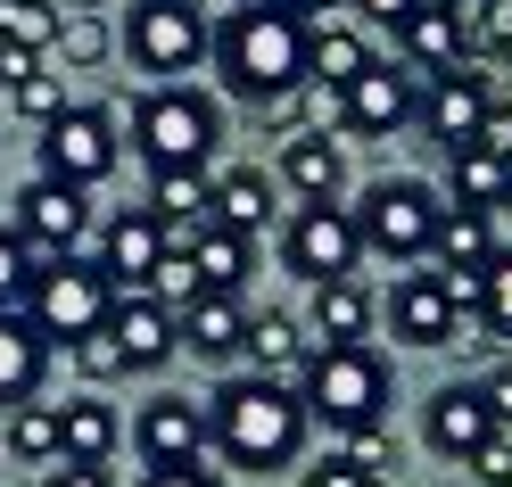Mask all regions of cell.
Listing matches in <instances>:
<instances>
[{"mask_svg": "<svg viewBox=\"0 0 512 487\" xmlns=\"http://www.w3.org/2000/svg\"><path fill=\"white\" fill-rule=\"evenodd\" d=\"M207 446L223 454L232 471H281L298 463L306 446V405L298 388H273V380H223L207 397Z\"/></svg>", "mask_w": 512, "mask_h": 487, "instance_id": "cell-1", "label": "cell"}, {"mask_svg": "<svg viewBox=\"0 0 512 487\" xmlns=\"http://www.w3.org/2000/svg\"><path fill=\"white\" fill-rule=\"evenodd\" d=\"M215 67L223 83L240 91V100L256 108H273V100H290V91L306 83V17H290L281 0H256V9H232L215 25Z\"/></svg>", "mask_w": 512, "mask_h": 487, "instance_id": "cell-2", "label": "cell"}, {"mask_svg": "<svg viewBox=\"0 0 512 487\" xmlns=\"http://www.w3.org/2000/svg\"><path fill=\"white\" fill-rule=\"evenodd\" d=\"M133 149H141L149 174H166V166H199L207 174V157L223 149V108L207 100V91L157 83L149 100L133 108Z\"/></svg>", "mask_w": 512, "mask_h": 487, "instance_id": "cell-3", "label": "cell"}, {"mask_svg": "<svg viewBox=\"0 0 512 487\" xmlns=\"http://www.w3.org/2000/svg\"><path fill=\"white\" fill-rule=\"evenodd\" d=\"M298 405H306V421H331V438L372 430L389 413V364L372 347H323L306 364V380H298Z\"/></svg>", "mask_w": 512, "mask_h": 487, "instance_id": "cell-4", "label": "cell"}, {"mask_svg": "<svg viewBox=\"0 0 512 487\" xmlns=\"http://www.w3.org/2000/svg\"><path fill=\"white\" fill-rule=\"evenodd\" d=\"M438 223H446V207H438V190L430 182H372L364 190V207H356V232H364V248H380V256H397V265H413V256H430L438 248Z\"/></svg>", "mask_w": 512, "mask_h": 487, "instance_id": "cell-5", "label": "cell"}, {"mask_svg": "<svg viewBox=\"0 0 512 487\" xmlns=\"http://www.w3.org/2000/svg\"><path fill=\"white\" fill-rule=\"evenodd\" d=\"M215 50L207 34V9H190V0H133V17H124V58H133L141 75H190L199 58Z\"/></svg>", "mask_w": 512, "mask_h": 487, "instance_id": "cell-6", "label": "cell"}, {"mask_svg": "<svg viewBox=\"0 0 512 487\" xmlns=\"http://www.w3.org/2000/svg\"><path fill=\"white\" fill-rule=\"evenodd\" d=\"M108 306H116L108 273H100V265H75V256L42 265V273H34V298H25L34 331H42V339H67V347H75L83 331H100V322H108Z\"/></svg>", "mask_w": 512, "mask_h": 487, "instance_id": "cell-7", "label": "cell"}, {"mask_svg": "<svg viewBox=\"0 0 512 487\" xmlns=\"http://www.w3.org/2000/svg\"><path fill=\"white\" fill-rule=\"evenodd\" d=\"M42 174L67 182V190H91L116 174V116L108 108H67L58 124H42Z\"/></svg>", "mask_w": 512, "mask_h": 487, "instance_id": "cell-8", "label": "cell"}, {"mask_svg": "<svg viewBox=\"0 0 512 487\" xmlns=\"http://www.w3.org/2000/svg\"><path fill=\"white\" fill-rule=\"evenodd\" d=\"M281 256H290V273H306V281H356V256H364L356 207H298L290 232H281Z\"/></svg>", "mask_w": 512, "mask_h": 487, "instance_id": "cell-9", "label": "cell"}, {"mask_svg": "<svg viewBox=\"0 0 512 487\" xmlns=\"http://www.w3.org/2000/svg\"><path fill=\"white\" fill-rule=\"evenodd\" d=\"M405 116H422V91L397 58H372L347 91H331V124H347V133H397Z\"/></svg>", "mask_w": 512, "mask_h": 487, "instance_id": "cell-10", "label": "cell"}, {"mask_svg": "<svg viewBox=\"0 0 512 487\" xmlns=\"http://www.w3.org/2000/svg\"><path fill=\"white\" fill-rule=\"evenodd\" d=\"M83 223H91V207H83V190H67V182H25L17 190V223L9 232L42 256V265H58V256H75V240H83Z\"/></svg>", "mask_w": 512, "mask_h": 487, "instance_id": "cell-11", "label": "cell"}, {"mask_svg": "<svg viewBox=\"0 0 512 487\" xmlns=\"http://www.w3.org/2000/svg\"><path fill=\"white\" fill-rule=\"evenodd\" d=\"M166 256H174V232H166L149 207H124V215L108 223V240H100V273H108L116 298H141Z\"/></svg>", "mask_w": 512, "mask_h": 487, "instance_id": "cell-12", "label": "cell"}, {"mask_svg": "<svg viewBox=\"0 0 512 487\" xmlns=\"http://www.w3.org/2000/svg\"><path fill=\"white\" fill-rule=\"evenodd\" d=\"M422 430H430V446L446 454V463H479V454L496 446L504 421L488 413V397H479V388H438L430 413H422Z\"/></svg>", "mask_w": 512, "mask_h": 487, "instance_id": "cell-13", "label": "cell"}, {"mask_svg": "<svg viewBox=\"0 0 512 487\" xmlns=\"http://www.w3.org/2000/svg\"><path fill=\"white\" fill-rule=\"evenodd\" d=\"M488 108H496V83L463 67V75H438V83H430L422 124H430V141L463 149V141H479V133H488Z\"/></svg>", "mask_w": 512, "mask_h": 487, "instance_id": "cell-14", "label": "cell"}, {"mask_svg": "<svg viewBox=\"0 0 512 487\" xmlns=\"http://www.w3.org/2000/svg\"><path fill=\"white\" fill-rule=\"evenodd\" d=\"M133 446L149 454V471L157 463H199V454H207V413L190 397H149L133 413Z\"/></svg>", "mask_w": 512, "mask_h": 487, "instance_id": "cell-15", "label": "cell"}, {"mask_svg": "<svg viewBox=\"0 0 512 487\" xmlns=\"http://www.w3.org/2000/svg\"><path fill=\"white\" fill-rule=\"evenodd\" d=\"M397 50L413 58V67H430V75H463V58H471V9H438V0H422V9L397 25Z\"/></svg>", "mask_w": 512, "mask_h": 487, "instance_id": "cell-16", "label": "cell"}, {"mask_svg": "<svg viewBox=\"0 0 512 487\" xmlns=\"http://www.w3.org/2000/svg\"><path fill=\"white\" fill-rule=\"evenodd\" d=\"M108 331H116V347H124V364H133V372H157V364L182 347L174 306H157L149 289H141V298H116V306H108Z\"/></svg>", "mask_w": 512, "mask_h": 487, "instance_id": "cell-17", "label": "cell"}, {"mask_svg": "<svg viewBox=\"0 0 512 487\" xmlns=\"http://www.w3.org/2000/svg\"><path fill=\"white\" fill-rule=\"evenodd\" d=\"M389 322H397V339H405V347H446V339L463 331V314L446 306L438 273H405V281L389 289Z\"/></svg>", "mask_w": 512, "mask_h": 487, "instance_id": "cell-18", "label": "cell"}, {"mask_svg": "<svg viewBox=\"0 0 512 487\" xmlns=\"http://www.w3.org/2000/svg\"><path fill=\"white\" fill-rule=\"evenodd\" d=\"M50 372V339L34 331V314H17V306H0V405H34V388Z\"/></svg>", "mask_w": 512, "mask_h": 487, "instance_id": "cell-19", "label": "cell"}, {"mask_svg": "<svg viewBox=\"0 0 512 487\" xmlns=\"http://www.w3.org/2000/svg\"><path fill=\"white\" fill-rule=\"evenodd\" d=\"M446 190H455V207L496 215V207H512V157H504V149H488V141L446 149Z\"/></svg>", "mask_w": 512, "mask_h": 487, "instance_id": "cell-20", "label": "cell"}, {"mask_svg": "<svg viewBox=\"0 0 512 487\" xmlns=\"http://www.w3.org/2000/svg\"><path fill=\"white\" fill-rule=\"evenodd\" d=\"M281 182H290L306 207H339V182H347L339 141L331 133H290V141H281Z\"/></svg>", "mask_w": 512, "mask_h": 487, "instance_id": "cell-21", "label": "cell"}, {"mask_svg": "<svg viewBox=\"0 0 512 487\" xmlns=\"http://www.w3.org/2000/svg\"><path fill=\"white\" fill-rule=\"evenodd\" d=\"M174 331H182V347L190 355H240V339H248V314H240V298H223V289H199L182 314H174Z\"/></svg>", "mask_w": 512, "mask_h": 487, "instance_id": "cell-22", "label": "cell"}, {"mask_svg": "<svg viewBox=\"0 0 512 487\" xmlns=\"http://www.w3.org/2000/svg\"><path fill=\"white\" fill-rule=\"evenodd\" d=\"M207 223H223V232H240L256 240L273 223V182L256 174V166H232V174H215V199H207Z\"/></svg>", "mask_w": 512, "mask_h": 487, "instance_id": "cell-23", "label": "cell"}, {"mask_svg": "<svg viewBox=\"0 0 512 487\" xmlns=\"http://www.w3.org/2000/svg\"><path fill=\"white\" fill-rule=\"evenodd\" d=\"M182 256L199 265V289H223V298H240L248 281V240L223 232V223H199V232H182Z\"/></svg>", "mask_w": 512, "mask_h": 487, "instance_id": "cell-24", "label": "cell"}, {"mask_svg": "<svg viewBox=\"0 0 512 487\" xmlns=\"http://www.w3.org/2000/svg\"><path fill=\"white\" fill-rule=\"evenodd\" d=\"M207 199H215V182L199 166H166V174H149V215L166 223V232H199L207 223Z\"/></svg>", "mask_w": 512, "mask_h": 487, "instance_id": "cell-25", "label": "cell"}, {"mask_svg": "<svg viewBox=\"0 0 512 487\" xmlns=\"http://www.w3.org/2000/svg\"><path fill=\"white\" fill-rule=\"evenodd\" d=\"M240 347H248V364H256V380H273V388H290V380H306V364H298V322H290V314H256Z\"/></svg>", "mask_w": 512, "mask_h": 487, "instance_id": "cell-26", "label": "cell"}, {"mask_svg": "<svg viewBox=\"0 0 512 487\" xmlns=\"http://www.w3.org/2000/svg\"><path fill=\"white\" fill-rule=\"evenodd\" d=\"M108 446H116V413L100 397L58 405V463H108Z\"/></svg>", "mask_w": 512, "mask_h": 487, "instance_id": "cell-27", "label": "cell"}, {"mask_svg": "<svg viewBox=\"0 0 512 487\" xmlns=\"http://www.w3.org/2000/svg\"><path fill=\"white\" fill-rule=\"evenodd\" d=\"M364 322H372L364 281H314V331H323V347H364Z\"/></svg>", "mask_w": 512, "mask_h": 487, "instance_id": "cell-28", "label": "cell"}, {"mask_svg": "<svg viewBox=\"0 0 512 487\" xmlns=\"http://www.w3.org/2000/svg\"><path fill=\"white\" fill-rule=\"evenodd\" d=\"M364 67H372L364 34H347V25H306V75H323L331 91H347Z\"/></svg>", "mask_w": 512, "mask_h": 487, "instance_id": "cell-29", "label": "cell"}, {"mask_svg": "<svg viewBox=\"0 0 512 487\" xmlns=\"http://www.w3.org/2000/svg\"><path fill=\"white\" fill-rule=\"evenodd\" d=\"M430 256H446L438 273H488V256H496V240H488V215L479 207H446V223H438V248Z\"/></svg>", "mask_w": 512, "mask_h": 487, "instance_id": "cell-30", "label": "cell"}, {"mask_svg": "<svg viewBox=\"0 0 512 487\" xmlns=\"http://www.w3.org/2000/svg\"><path fill=\"white\" fill-rule=\"evenodd\" d=\"M58 25H67V17H58V0H0V50H50L58 42Z\"/></svg>", "mask_w": 512, "mask_h": 487, "instance_id": "cell-31", "label": "cell"}, {"mask_svg": "<svg viewBox=\"0 0 512 487\" xmlns=\"http://www.w3.org/2000/svg\"><path fill=\"white\" fill-rule=\"evenodd\" d=\"M331 454H339L347 471H364L372 487H389V471H397V438L380 430V421H372V430H339V438H331Z\"/></svg>", "mask_w": 512, "mask_h": 487, "instance_id": "cell-32", "label": "cell"}, {"mask_svg": "<svg viewBox=\"0 0 512 487\" xmlns=\"http://www.w3.org/2000/svg\"><path fill=\"white\" fill-rule=\"evenodd\" d=\"M9 446L25 463H58V405H17L9 413Z\"/></svg>", "mask_w": 512, "mask_h": 487, "instance_id": "cell-33", "label": "cell"}, {"mask_svg": "<svg viewBox=\"0 0 512 487\" xmlns=\"http://www.w3.org/2000/svg\"><path fill=\"white\" fill-rule=\"evenodd\" d=\"M471 50L512 67V0H471Z\"/></svg>", "mask_w": 512, "mask_h": 487, "instance_id": "cell-34", "label": "cell"}, {"mask_svg": "<svg viewBox=\"0 0 512 487\" xmlns=\"http://www.w3.org/2000/svg\"><path fill=\"white\" fill-rule=\"evenodd\" d=\"M34 273H42V256L25 248L17 232H0V306H17V298H34Z\"/></svg>", "mask_w": 512, "mask_h": 487, "instance_id": "cell-35", "label": "cell"}, {"mask_svg": "<svg viewBox=\"0 0 512 487\" xmlns=\"http://www.w3.org/2000/svg\"><path fill=\"white\" fill-rule=\"evenodd\" d=\"M9 100H17V116H34V124H58V116H67V83L34 67L25 83H9Z\"/></svg>", "mask_w": 512, "mask_h": 487, "instance_id": "cell-36", "label": "cell"}, {"mask_svg": "<svg viewBox=\"0 0 512 487\" xmlns=\"http://www.w3.org/2000/svg\"><path fill=\"white\" fill-rule=\"evenodd\" d=\"M75 372H83V380H116V372H133V364H124V347H116V331H108V322L75 339Z\"/></svg>", "mask_w": 512, "mask_h": 487, "instance_id": "cell-37", "label": "cell"}, {"mask_svg": "<svg viewBox=\"0 0 512 487\" xmlns=\"http://www.w3.org/2000/svg\"><path fill=\"white\" fill-rule=\"evenodd\" d=\"M58 50H67L75 67H100V58H108V25L100 17H67V25H58Z\"/></svg>", "mask_w": 512, "mask_h": 487, "instance_id": "cell-38", "label": "cell"}, {"mask_svg": "<svg viewBox=\"0 0 512 487\" xmlns=\"http://www.w3.org/2000/svg\"><path fill=\"white\" fill-rule=\"evenodd\" d=\"M479 322H488L496 339H512V256H488V314Z\"/></svg>", "mask_w": 512, "mask_h": 487, "instance_id": "cell-39", "label": "cell"}, {"mask_svg": "<svg viewBox=\"0 0 512 487\" xmlns=\"http://www.w3.org/2000/svg\"><path fill=\"white\" fill-rule=\"evenodd\" d=\"M149 289H157V306H166V298H174V306H190V298H199V265H190V256L174 248L166 265H157V281H149Z\"/></svg>", "mask_w": 512, "mask_h": 487, "instance_id": "cell-40", "label": "cell"}, {"mask_svg": "<svg viewBox=\"0 0 512 487\" xmlns=\"http://www.w3.org/2000/svg\"><path fill=\"white\" fill-rule=\"evenodd\" d=\"M42 487H116V479H108V463H50Z\"/></svg>", "mask_w": 512, "mask_h": 487, "instance_id": "cell-41", "label": "cell"}, {"mask_svg": "<svg viewBox=\"0 0 512 487\" xmlns=\"http://www.w3.org/2000/svg\"><path fill=\"white\" fill-rule=\"evenodd\" d=\"M141 487H223V479H215L207 463H157V471H149Z\"/></svg>", "mask_w": 512, "mask_h": 487, "instance_id": "cell-42", "label": "cell"}, {"mask_svg": "<svg viewBox=\"0 0 512 487\" xmlns=\"http://www.w3.org/2000/svg\"><path fill=\"white\" fill-rule=\"evenodd\" d=\"M306 487H372V479H364V471H347V463H339V454H323V463H314V471H306Z\"/></svg>", "mask_w": 512, "mask_h": 487, "instance_id": "cell-43", "label": "cell"}, {"mask_svg": "<svg viewBox=\"0 0 512 487\" xmlns=\"http://www.w3.org/2000/svg\"><path fill=\"white\" fill-rule=\"evenodd\" d=\"M479 397H488V413L512 430V372H488V380H479Z\"/></svg>", "mask_w": 512, "mask_h": 487, "instance_id": "cell-44", "label": "cell"}, {"mask_svg": "<svg viewBox=\"0 0 512 487\" xmlns=\"http://www.w3.org/2000/svg\"><path fill=\"white\" fill-rule=\"evenodd\" d=\"M356 9H364L372 25H405L413 9H422V0H356Z\"/></svg>", "mask_w": 512, "mask_h": 487, "instance_id": "cell-45", "label": "cell"}, {"mask_svg": "<svg viewBox=\"0 0 512 487\" xmlns=\"http://www.w3.org/2000/svg\"><path fill=\"white\" fill-rule=\"evenodd\" d=\"M34 67H42L34 50H0V83H25V75H34Z\"/></svg>", "mask_w": 512, "mask_h": 487, "instance_id": "cell-46", "label": "cell"}, {"mask_svg": "<svg viewBox=\"0 0 512 487\" xmlns=\"http://www.w3.org/2000/svg\"><path fill=\"white\" fill-rule=\"evenodd\" d=\"M290 17H314V9H339V0H281Z\"/></svg>", "mask_w": 512, "mask_h": 487, "instance_id": "cell-47", "label": "cell"}, {"mask_svg": "<svg viewBox=\"0 0 512 487\" xmlns=\"http://www.w3.org/2000/svg\"><path fill=\"white\" fill-rule=\"evenodd\" d=\"M67 9H75V17H83V9H100V0H67Z\"/></svg>", "mask_w": 512, "mask_h": 487, "instance_id": "cell-48", "label": "cell"}, {"mask_svg": "<svg viewBox=\"0 0 512 487\" xmlns=\"http://www.w3.org/2000/svg\"><path fill=\"white\" fill-rule=\"evenodd\" d=\"M190 9H215V0H190Z\"/></svg>", "mask_w": 512, "mask_h": 487, "instance_id": "cell-49", "label": "cell"}, {"mask_svg": "<svg viewBox=\"0 0 512 487\" xmlns=\"http://www.w3.org/2000/svg\"><path fill=\"white\" fill-rule=\"evenodd\" d=\"M496 487H512V471H504V479H496Z\"/></svg>", "mask_w": 512, "mask_h": 487, "instance_id": "cell-50", "label": "cell"}, {"mask_svg": "<svg viewBox=\"0 0 512 487\" xmlns=\"http://www.w3.org/2000/svg\"><path fill=\"white\" fill-rule=\"evenodd\" d=\"M438 9H455V0H438Z\"/></svg>", "mask_w": 512, "mask_h": 487, "instance_id": "cell-51", "label": "cell"}]
</instances>
